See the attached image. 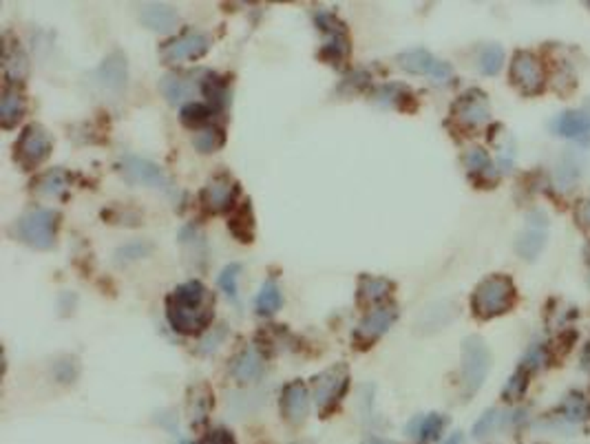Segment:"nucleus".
<instances>
[{"instance_id": "f257e3e1", "label": "nucleus", "mask_w": 590, "mask_h": 444, "mask_svg": "<svg viewBox=\"0 0 590 444\" xmlns=\"http://www.w3.org/2000/svg\"><path fill=\"white\" fill-rule=\"evenodd\" d=\"M215 296L202 281L177 285L166 299V318L179 334H199L213 320Z\"/></svg>"}, {"instance_id": "f03ea898", "label": "nucleus", "mask_w": 590, "mask_h": 444, "mask_svg": "<svg viewBox=\"0 0 590 444\" xmlns=\"http://www.w3.org/2000/svg\"><path fill=\"white\" fill-rule=\"evenodd\" d=\"M516 285L504 274H493V277L484 279L473 292L471 308L478 318H493L506 314L513 303H516Z\"/></svg>"}, {"instance_id": "7ed1b4c3", "label": "nucleus", "mask_w": 590, "mask_h": 444, "mask_svg": "<svg viewBox=\"0 0 590 444\" xmlns=\"http://www.w3.org/2000/svg\"><path fill=\"white\" fill-rule=\"evenodd\" d=\"M55 230H58V212L47 208H36L25 212L11 228L13 237L34 250H51L55 246Z\"/></svg>"}, {"instance_id": "20e7f679", "label": "nucleus", "mask_w": 590, "mask_h": 444, "mask_svg": "<svg viewBox=\"0 0 590 444\" xmlns=\"http://www.w3.org/2000/svg\"><path fill=\"white\" fill-rule=\"evenodd\" d=\"M491 349L480 336H466L462 341V387L464 396H473L489 376Z\"/></svg>"}, {"instance_id": "39448f33", "label": "nucleus", "mask_w": 590, "mask_h": 444, "mask_svg": "<svg viewBox=\"0 0 590 444\" xmlns=\"http://www.w3.org/2000/svg\"><path fill=\"white\" fill-rule=\"evenodd\" d=\"M347 385H350V370H347L345 363L332 365L325 372L312 378L314 403L321 416H327V413L336 409V405L347 391Z\"/></svg>"}, {"instance_id": "423d86ee", "label": "nucleus", "mask_w": 590, "mask_h": 444, "mask_svg": "<svg viewBox=\"0 0 590 444\" xmlns=\"http://www.w3.org/2000/svg\"><path fill=\"white\" fill-rule=\"evenodd\" d=\"M316 27L323 32V47L321 58L327 60L329 65H343L350 58V36H347V27L339 20V16L321 9L316 13Z\"/></svg>"}, {"instance_id": "0eeeda50", "label": "nucleus", "mask_w": 590, "mask_h": 444, "mask_svg": "<svg viewBox=\"0 0 590 444\" xmlns=\"http://www.w3.org/2000/svg\"><path fill=\"white\" fill-rule=\"evenodd\" d=\"M53 140L40 124H29L16 142V159L27 171H34L51 155Z\"/></svg>"}, {"instance_id": "6e6552de", "label": "nucleus", "mask_w": 590, "mask_h": 444, "mask_svg": "<svg viewBox=\"0 0 590 444\" xmlns=\"http://www.w3.org/2000/svg\"><path fill=\"white\" fill-rule=\"evenodd\" d=\"M122 175L138 186L155 188L164 192H173V181L166 175L162 166H157L150 159H142L138 155H124L122 157Z\"/></svg>"}, {"instance_id": "1a4fd4ad", "label": "nucleus", "mask_w": 590, "mask_h": 444, "mask_svg": "<svg viewBox=\"0 0 590 444\" xmlns=\"http://www.w3.org/2000/svg\"><path fill=\"white\" fill-rule=\"evenodd\" d=\"M549 239V214L544 210H531L526 214L524 230L516 239V250L526 261H535Z\"/></svg>"}, {"instance_id": "9d476101", "label": "nucleus", "mask_w": 590, "mask_h": 444, "mask_svg": "<svg viewBox=\"0 0 590 444\" xmlns=\"http://www.w3.org/2000/svg\"><path fill=\"white\" fill-rule=\"evenodd\" d=\"M210 47L208 36L199 34V32H186L177 36L175 40L166 42L162 47V63L169 67H177L181 63H188V60H197L202 58Z\"/></svg>"}, {"instance_id": "9b49d317", "label": "nucleus", "mask_w": 590, "mask_h": 444, "mask_svg": "<svg viewBox=\"0 0 590 444\" xmlns=\"http://www.w3.org/2000/svg\"><path fill=\"white\" fill-rule=\"evenodd\" d=\"M398 318V310L396 305H383V308H376L374 312H369L365 318L360 320L358 327L354 329L352 341L360 347L367 349L369 345H374L381 336L396 323Z\"/></svg>"}, {"instance_id": "f8f14e48", "label": "nucleus", "mask_w": 590, "mask_h": 444, "mask_svg": "<svg viewBox=\"0 0 590 444\" xmlns=\"http://www.w3.org/2000/svg\"><path fill=\"white\" fill-rule=\"evenodd\" d=\"M511 78H513V82H516V86H520L524 91V93L533 96V93H539V91L544 89L546 73H544L542 63L531 51H518L516 56H513Z\"/></svg>"}, {"instance_id": "ddd939ff", "label": "nucleus", "mask_w": 590, "mask_h": 444, "mask_svg": "<svg viewBox=\"0 0 590 444\" xmlns=\"http://www.w3.org/2000/svg\"><path fill=\"white\" fill-rule=\"evenodd\" d=\"M398 65H400V69L409 71V73L429 75V78H433L438 84L449 82L451 75H453L451 67L447 63H442V60L433 58L427 49H412V51L400 53Z\"/></svg>"}, {"instance_id": "4468645a", "label": "nucleus", "mask_w": 590, "mask_h": 444, "mask_svg": "<svg viewBox=\"0 0 590 444\" xmlns=\"http://www.w3.org/2000/svg\"><path fill=\"white\" fill-rule=\"evenodd\" d=\"M491 117V106L487 96L478 89L466 91V93L453 104V119L464 129H478L487 124Z\"/></svg>"}, {"instance_id": "2eb2a0df", "label": "nucleus", "mask_w": 590, "mask_h": 444, "mask_svg": "<svg viewBox=\"0 0 590 444\" xmlns=\"http://www.w3.org/2000/svg\"><path fill=\"white\" fill-rule=\"evenodd\" d=\"M93 80L104 91V93L119 96L126 89V80H129L126 56L122 51H113L111 56H107L104 58V63L96 69Z\"/></svg>"}, {"instance_id": "dca6fc26", "label": "nucleus", "mask_w": 590, "mask_h": 444, "mask_svg": "<svg viewBox=\"0 0 590 444\" xmlns=\"http://www.w3.org/2000/svg\"><path fill=\"white\" fill-rule=\"evenodd\" d=\"M239 186L237 181L228 175H217L206 183L202 192V202L210 212H225L230 210L237 202Z\"/></svg>"}, {"instance_id": "f3484780", "label": "nucleus", "mask_w": 590, "mask_h": 444, "mask_svg": "<svg viewBox=\"0 0 590 444\" xmlns=\"http://www.w3.org/2000/svg\"><path fill=\"white\" fill-rule=\"evenodd\" d=\"M281 413L287 422L301 424L310 413V391L301 380L287 382L281 391Z\"/></svg>"}, {"instance_id": "a211bd4d", "label": "nucleus", "mask_w": 590, "mask_h": 444, "mask_svg": "<svg viewBox=\"0 0 590 444\" xmlns=\"http://www.w3.org/2000/svg\"><path fill=\"white\" fill-rule=\"evenodd\" d=\"M553 131L557 135L568 137V140H575L579 144H590V115L584 109L566 111L555 117Z\"/></svg>"}, {"instance_id": "6ab92c4d", "label": "nucleus", "mask_w": 590, "mask_h": 444, "mask_svg": "<svg viewBox=\"0 0 590 444\" xmlns=\"http://www.w3.org/2000/svg\"><path fill=\"white\" fill-rule=\"evenodd\" d=\"M140 20L144 27H148L150 32L157 34H169L177 27V11L166 5V3H144L140 7Z\"/></svg>"}, {"instance_id": "aec40b11", "label": "nucleus", "mask_w": 590, "mask_h": 444, "mask_svg": "<svg viewBox=\"0 0 590 444\" xmlns=\"http://www.w3.org/2000/svg\"><path fill=\"white\" fill-rule=\"evenodd\" d=\"M263 356L256 347H246L232 363V378L241 385H250V382L259 380L263 376Z\"/></svg>"}, {"instance_id": "412c9836", "label": "nucleus", "mask_w": 590, "mask_h": 444, "mask_svg": "<svg viewBox=\"0 0 590 444\" xmlns=\"http://www.w3.org/2000/svg\"><path fill=\"white\" fill-rule=\"evenodd\" d=\"M159 91H162V96L169 100V104L177 106L181 102H186L195 96V82L192 78H188V75H179V73H169V75H164L162 82H159Z\"/></svg>"}, {"instance_id": "4be33fe9", "label": "nucleus", "mask_w": 590, "mask_h": 444, "mask_svg": "<svg viewBox=\"0 0 590 444\" xmlns=\"http://www.w3.org/2000/svg\"><path fill=\"white\" fill-rule=\"evenodd\" d=\"M393 292V283L389 279L383 277H369V274H362L358 281V301L360 305H378L391 296Z\"/></svg>"}, {"instance_id": "5701e85b", "label": "nucleus", "mask_w": 590, "mask_h": 444, "mask_svg": "<svg viewBox=\"0 0 590 444\" xmlns=\"http://www.w3.org/2000/svg\"><path fill=\"white\" fill-rule=\"evenodd\" d=\"M25 111H27V102H25L20 91L13 89L11 84L5 86L3 100H0V122H3V126L5 129L16 126L18 122L22 119Z\"/></svg>"}, {"instance_id": "b1692460", "label": "nucleus", "mask_w": 590, "mask_h": 444, "mask_svg": "<svg viewBox=\"0 0 590 444\" xmlns=\"http://www.w3.org/2000/svg\"><path fill=\"white\" fill-rule=\"evenodd\" d=\"M69 186H71V177L63 168H53V171L42 173L34 181V190L42 197H60L69 190Z\"/></svg>"}, {"instance_id": "393cba45", "label": "nucleus", "mask_w": 590, "mask_h": 444, "mask_svg": "<svg viewBox=\"0 0 590 444\" xmlns=\"http://www.w3.org/2000/svg\"><path fill=\"white\" fill-rule=\"evenodd\" d=\"M407 100H412V91L396 82L383 84L374 91V102L381 106H389V109H407Z\"/></svg>"}, {"instance_id": "a878e982", "label": "nucleus", "mask_w": 590, "mask_h": 444, "mask_svg": "<svg viewBox=\"0 0 590 444\" xmlns=\"http://www.w3.org/2000/svg\"><path fill=\"white\" fill-rule=\"evenodd\" d=\"M447 426V418L440 413H429V416H420L409 424V431L416 433L418 440L431 442L442 433V429Z\"/></svg>"}, {"instance_id": "bb28decb", "label": "nucleus", "mask_w": 590, "mask_h": 444, "mask_svg": "<svg viewBox=\"0 0 590 444\" xmlns=\"http://www.w3.org/2000/svg\"><path fill=\"white\" fill-rule=\"evenodd\" d=\"M3 65H5V73L11 82H20L27 75V58L22 53V49L18 44H7L5 53H3Z\"/></svg>"}, {"instance_id": "cd10ccee", "label": "nucleus", "mask_w": 590, "mask_h": 444, "mask_svg": "<svg viewBox=\"0 0 590 444\" xmlns=\"http://www.w3.org/2000/svg\"><path fill=\"white\" fill-rule=\"evenodd\" d=\"M283 305L281 289L275 279H270L261 285V292L256 294V312L259 314H275Z\"/></svg>"}, {"instance_id": "c85d7f7f", "label": "nucleus", "mask_w": 590, "mask_h": 444, "mask_svg": "<svg viewBox=\"0 0 590 444\" xmlns=\"http://www.w3.org/2000/svg\"><path fill=\"white\" fill-rule=\"evenodd\" d=\"M230 233L241 241V243H250L254 237V223H252V210L250 204H246L244 208H239L232 217H230Z\"/></svg>"}, {"instance_id": "c756f323", "label": "nucleus", "mask_w": 590, "mask_h": 444, "mask_svg": "<svg viewBox=\"0 0 590 444\" xmlns=\"http://www.w3.org/2000/svg\"><path fill=\"white\" fill-rule=\"evenodd\" d=\"M192 146L208 155V152H215L223 146V131L217 126H206L199 133H195L192 137Z\"/></svg>"}, {"instance_id": "7c9ffc66", "label": "nucleus", "mask_w": 590, "mask_h": 444, "mask_svg": "<svg viewBox=\"0 0 590 444\" xmlns=\"http://www.w3.org/2000/svg\"><path fill=\"white\" fill-rule=\"evenodd\" d=\"M504 63V49L500 44H489V47H484L480 53V71L484 75H495L497 71L502 69Z\"/></svg>"}, {"instance_id": "2f4dec72", "label": "nucleus", "mask_w": 590, "mask_h": 444, "mask_svg": "<svg viewBox=\"0 0 590 444\" xmlns=\"http://www.w3.org/2000/svg\"><path fill=\"white\" fill-rule=\"evenodd\" d=\"M528 376H531V370H528L526 365H520V370L511 376V380L506 382V387L502 391L504 396V400H518V398H522V393L526 391V385H528Z\"/></svg>"}, {"instance_id": "473e14b6", "label": "nucleus", "mask_w": 590, "mask_h": 444, "mask_svg": "<svg viewBox=\"0 0 590 444\" xmlns=\"http://www.w3.org/2000/svg\"><path fill=\"white\" fill-rule=\"evenodd\" d=\"M181 122L186 126H202L204 122L210 117V106L202 104V102H188L181 106Z\"/></svg>"}, {"instance_id": "72a5a7b5", "label": "nucleus", "mask_w": 590, "mask_h": 444, "mask_svg": "<svg viewBox=\"0 0 590 444\" xmlns=\"http://www.w3.org/2000/svg\"><path fill=\"white\" fill-rule=\"evenodd\" d=\"M239 274H241V266L239 263L225 266L223 272L219 274V287L225 292V296L232 299V301L239 299Z\"/></svg>"}, {"instance_id": "f704fd0d", "label": "nucleus", "mask_w": 590, "mask_h": 444, "mask_svg": "<svg viewBox=\"0 0 590 444\" xmlns=\"http://www.w3.org/2000/svg\"><path fill=\"white\" fill-rule=\"evenodd\" d=\"M202 91H204V96H206L210 102H215L217 106H223L225 100H228V91H225V82L219 80L217 75H208V78L202 82Z\"/></svg>"}, {"instance_id": "c9c22d12", "label": "nucleus", "mask_w": 590, "mask_h": 444, "mask_svg": "<svg viewBox=\"0 0 590 444\" xmlns=\"http://www.w3.org/2000/svg\"><path fill=\"white\" fill-rule=\"evenodd\" d=\"M148 252H150V243L133 241V243H126V246H122L115 252V261L117 263H131V261H138V259L146 256Z\"/></svg>"}, {"instance_id": "e433bc0d", "label": "nucleus", "mask_w": 590, "mask_h": 444, "mask_svg": "<svg viewBox=\"0 0 590 444\" xmlns=\"http://www.w3.org/2000/svg\"><path fill=\"white\" fill-rule=\"evenodd\" d=\"M464 166H466L471 173H487V171H491L489 152H487V150H482V148H471V150H466V155H464Z\"/></svg>"}, {"instance_id": "4c0bfd02", "label": "nucleus", "mask_w": 590, "mask_h": 444, "mask_svg": "<svg viewBox=\"0 0 590 444\" xmlns=\"http://www.w3.org/2000/svg\"><path fill=\"white\" fill-rule=\"evenodd\" d=\"M497 420H500V413H497V409H489L487 413H484V416L476 422V426H473V433H476V438H482V436H487L491 429L497 424Z\"/></svg>"}, {"instance_id": "58836bf2", "label": "nucleus", "mask_w": 590, "mask_h": 444, "mask_svg": "<svg viewBox=\"0 0 590 444\" xmlns=\"http://www.w3.org/2000/svg\"><path fill=\"white\" fill-rule=\"evenodd\" d=\"M564 411L568 413L570 420H582L584 413H586V405H584V400H582V396L572 393V396L568 398V400L564 403Z\"/></svg>"}, {"instance_id": "ea45409f", "label": "nucleus", "mask_w": 590, "mask_h": 444, "mask_svg": "<svg viewBox=\"0 0 590 444\" xmlns=\"http://www.w3.org/2000/svg\"><path fill=\"white\" fill-rule=\"evenodd\" d=\"M223 339H225V327L213 329V332H210V334L206 336V339L202 341V351H215Z\"/></svg>"}, {"instance_id": "a19ab883", "label": "nucleus", "mask_w": 590, "mask_h": 444, "mask_svg": "<svg viewBox=\"0 0 590 444\" xmlns=\"http://www.w3.org/2000/svg\"><path fill=\"white\" fill-rule=\"evenodd\" d=\"M577 219H579L586 228H590V202H584V204L579 206V210H577Z\"/></svg>"}, {"instance_id": "79ce46f5", "label": "nucleus", "mask_w": 590, "mask_h": 444, "mask_svg": "<svg viewBox=\"0 0 590 444\" xmlns=\"http://www.w3.org/2000/svg\"><path fill=\"white\" fill-rule=\"evenodd\" d=\"M213 444H235V440L225 433V431H217L215 436H213Z\"/></svg>"}, {"instance_id": "37998d69", "label": "nucleus", "mask_w": 590, "mask_h": 444, "mask_svg": "<svg viewBox=\"0 0 590 444\" xmlns=\"http://www.w3.org/2000/svg\"><path fill=\"white\" fill-rule=\"evenodd\" d=\"M362 444H396V442H389V440H383V438H376V436H372V438H367L365 442Z\"/></svg>"}, {"instance_id": "c03bdc74", "label": "nucleus", "mask_w": 590, "mask_h": 444, "mask_svg": "<svg viewBox=\"0 0 590 444\" xmlns=\"http://www.w3.org/2000/svg\"><path fill=\"white\" fill-rule=\"evenodd\" d=\"M445 444H462V433H453Z\"/></svg>"}, {"instance_id": "a18cd8bd", "label": "nucleus", "mask_w": 590, "mask_h": 444, "mask_svg": "<svg viewBox=\"0 0 590 444\" xmlns=\"http://www.w3.org/2000/svg\"><path fill=\"white\" fill-rule=\"evenodd\" d=\"M584 111L590 115V98H588V100H586V104H584Z\"/></svg>"}, {"instance_id": "49530a36", "label": "nucleus", "mask_w": 590, "mask_h": 444, "mask_svg": "<svg viewBox=\"0 0 590 444\" xmlns=\"http://www.w3.org/2000/svg\"><path fill=\"white\" fill-rule=\"evenodd\" d=\"M181 444H190V442H181Z\"/></svg>"}]
</instances>
